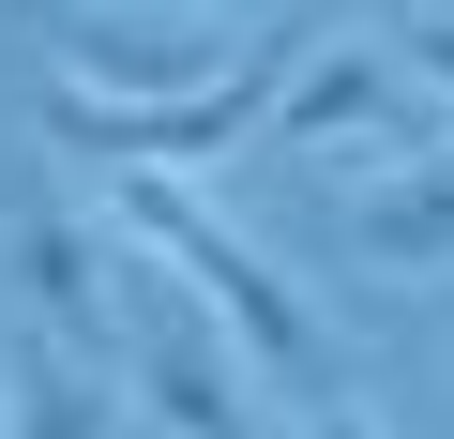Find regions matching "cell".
Segmentation results:
<instances>
[{
    "label": "cell",
    "instance_id": "cell-4",
    "mask_svg": "<svg viewBox=\"0 0 454 439\" xmlns=\"http://www.w3.org/2000/svg\"><path fill=\"white\" fill-rule=\"evenodd\" d=\"M439 122L454 106L394 46H303V76L273 106V152H303V167H333V152H439Z\"/></svg>",
    "mask_w": 454,
    "mask_h": 439
},
{
    "label": "cell",
    "instance_id": "cell-10",
    "mask_svg": "<svg viewBox=\"0 0 454 439\" xmlns=\"http://www.w3.org/2000/svg\"><path fill=\"white\" fill-rule=\"evenodd\" d=\"M303 439H379V424H364L348 394H318V409H303Z\"/></svg>",
    "mask_w": 454,
    "mask_h": 439
},
{
    "label": "cell",
    "instance_id": "cell-9",
    "mask_svg": "<svg viewBox=\"0 0 454 439\" xmlns=\"http://www.w3.org/2000/svg\"><path fill=\"white\" fill-rule=\"evenodd\" d=\"M379 46H394V61H409V76H424V91H439V106H454V16H394V31H379Z\"/></svg>",
    "mask_w": 454,
    "mask_h": 439
},
{
    "label": "cell",
    "instance_id": "cell-6",
    "mask_svg": "<svg viewBox=\"0 0 454 439\" xmlns=\"http://www.w3.org/2000/svg\"><path fill=\"white\" fill-rule=\"evenodd\" d=\"M106 273H121V228H106V212H76V197L16 212V303H31V318H61L76 349H106V333H121Z\"/></svg>",
    "mask_w": 454,
    "mask_h": 439
},
{
    "label": "cell",
    "instance_id": "cell-7",
    "mask_svg": "<svg viewBox=\"0 0 454 439\" xmlns=\"http://www.w3.org/2000/svg\"><path fill=\"white\" fill-rule=\"evenodd\" d=\"M333 228H348V273H454V137L439 152H394Z\"/></svg>",
    "mask_w": 454,
    "mask_h": 439
},
{
    "label": "cell",
    "instance_id": "cell-1",
    "mask_svg": "<svg viewBox=\"0 0 454 439\" xmlns=\"http://www.w3.org/2000/svg\"><path fill=\"white\" fill-rule=\"evenodd\" d=\"M121 228V212H106ZM106 303H121V333H106V364H121V394L167 424V439H258V409H243V333H227L212 303H197V273L152 243V228H121V273H106Z\"/></svg>",
    "mask_w": 454,
    "mask_h": 439
},
{
    "label": "cell",
    "instance_id": "cell-8",
    "mask_svg": "<svg viewBox=\"0 0 454 439\" xmlns=\"http://www.w3.org/2000/svg\"><path fill=\"white\" fill-rule=\"evenodd\" d=\"M0 409H16V439H106V424H121V394L91 379V349H76L61 318L0 333Z\"/></svg>",
    "mask_w": 454,
    "mask_h": 439
},
{
    "label": "cell",
    "instance_id": "cell-3",
    "mask_svg": "<svg viewBox=\"0 0 454 439\" xmlns=\"http://www.w3.org/2000/svg\"><path fill=\"white\" fill-rule=\"evenodd\" d=\"M303 46L318 31H258L243 46V76H212V91H46V152L61 167H212V152H243V137H273V106H288V76H303Z\"/></svg>",
    "mask_w": 454,
    "mask_h": 439
},
{
    "label": "cell",
    "instance_id": "cell-2",
    "mask_svg": "<svg viewBox=\"0 0 454 439\" xmlns=\"http://www.w3.org/2000/svg\"><path fill=\"white\" fill-rule=\"evenodd\" d=\"M106 212H121V228H152V243H167V258L197 273V303H212L227 333H243V364H258L273 394H303V409L333 394V333L303 318V288H288V273H273V258H258L243 228H227L212 197H182L167 167H106Z\"/></svg>",
    "mask_w": 454,
    "mask_h": 439
},
{
    "label": "cell",
    "instance_id": "cell-11",
    "mask_svg": "<svg viewBox=\"0 0 454 439\" xmlns=\"http://www.w3.org/2000/svg\"><path fill=\"white\" fill-rule=\"evenodd\" d=\"M0 439H16V409H0Z\"/></svg>",
    "mask_w": 454,
    "mask_h": 439
},
{
    "label": "cell",
    "instance_id": "cell-5",
    "mask_svg": "<svg viewBox=\"0 0 454 439\" xmlns=\"http://www.w3.org/2000/svg\"><path fill=\"white\" fill-rule=\"evenodd\" d=\"M61 76L76 91H212V76H243V31L227 16H182V0H91V16L61 31Z\"/></svg>",
    "mask_w": 454,
    "mask_h": 439
}]
</instances>
